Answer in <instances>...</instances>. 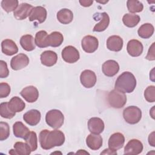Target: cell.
<instances>
[{
    "mask_svg": "<svg viewBox=\"0 0 155 155\" xmlns=\"http://www.w3.org/2000/svg\"><path fill=\"white\" fill-rule=\"evenodd\" d=\"M2 51L7 56H12L18 51V47L15 42L9 39H4L1 42Z\"/></svg>",
    "mask_w": 155,
    "mask_h": 155,
    "instance_id": "obj_21",
    "label": "cell"
},
{
    "mask_svg": "<svg viewBox=\"0 0 155 155\" xmlns=\"http://www.w3.org/2000/svg\"><path fill=\"white\" fill-rule=\"evenodd\" d=\"M56 17L58 21L61 24H68L73 21V13L68 8H62L57 13Z\"/></svg>",
    "mask_w": 155,
    "mask_h": 155,
    "instance_id": "obj_26",
    "label": "cell"
},
{
    "mask_svg": "<svg viewBox=\"0 0 155 155\" xmlns=\"http://www.w3.org/2000/svg\"><path fill=\"white\" fill-rule=\"evenodd\" d=\"M2 8L7 13L15 11L18 7V0H2L1 2Z\"/></svg>",
    "mask_w": 155,
    "mask_h": 155,
    "instance_id": "obj_36",
    "label": "cell"
},
{
    "mask_svg": "<svg viewBox=\"0 0 155 155\" xmlns=\"http://www.w3.org/2000/svg\"><path fill=\"white\" fill-rule=\"evenodd\" d=\"M41 117V114L40 111L35 109L28 111L23 116V119L24 121L31 126L36 125L39 122Z\"/></svg>",
    "mask_w": 155,
    "mask_h": 155,
    "instance_id": "obj_19",
    "label": "cell"
},
{
    "mask_svg": "<svg viewBox=\"0 0 155 155\" xmlns=\"http://www.w3.org/2000/svg\"><path fill=\"white\" fill-rule=\"evenodd\" d=\"M0 114L1 116L5 119H12L13 118L16 113L13 112L9 108L8 102H2L0 104Z\"/></svg>",
    "mask_w": 155,
    "mask_h": 155,
    "instance_id": "obj_35",
    "label": "cell"
},
{
    "mask_svg": "<svg viewBox=\"0 0 155 155\" xmlns=\"http://www.w3.org/2000/svg\"><path fill=\"white\" fill-rule=\"evenodd\" d=\"M25 142L29 145L31 151H35L38 148V139L35 131H30L24 139Z\"/></svg>",
    "mask_w": 155,
    "mask_h": 155,
    "instance_id": "obj_34",
    "label": "cell"
},
{
    "mask_svg": "<svg viewBox=\"0 0 155 155\" xmlns=\"http://www.w3.org/2000/svg\"><path fill=\"white\" fill-rule=\"evenodd\" d=\"M136 86V79L133 73L124 71L117 78L114 89L124 93H130L134 91Z\"/></svg>",
    "mask_w": 155,
    "mask_h": 155,
    "instance_id": "obj_2",
    "label": "cell"
},
{
    "mask_svg": "<svg viewBox=\"0 0 155 155\" xmlns=\"http://www.w3.org/2000/svg\"><path fill=\"white\" fill-rule=\"evenodd\" d=\"M41 62L42 65L47 67H52L58 61L57 54L51 50H46L41 54Z\"/></svg>",
    "mask_w": 155,
    "mask_h": 155,
    "instance_id": "obj_18",
    "label": "cell"
},
{
    "mask_svg": "<svg viewBox=\"0 0 155 155\" xmlns=\"http://www.w3.org/2000/svg\"><path fill=\"white\" fill-rule=\"evenodd\" d=\"M31 152L29 145L25 142H17L14 144V150L12 149L9 151L11 154L18 155H29Z\"/></svg>",
    "mask_w": 155,
    "mask_h": 155,
    "instance_id": "obj_23",
    "label": "cell"
},
{
    "mask_svg": "<svg viewBox=\"0 0 155 155\" xmlns=\"http://www.w3.org/2000/svg\"><path fill=\"white\" fill-rule=\"evenodd\" d=\"M65 135L60 130H42L39 136V140L43 150H50L54 147H59L65 142Z\"/></svg>",
    "mask_w": 155,
    "mask_h": 155,
    "instance_id": "obj_1",
    "label": "cell"
},
{
    "mask_svg": "<svg viewBox=\"0 0 155 155\" xmlns=\"http://www.w3.org/2000/svg\"><path fill=\"white\" fill-rule=\"evenodd\" d=\"M148 142L150 145L152 147H155V143H154V132H152L148 137Z\"/></svg>",
    "mask_w": 155,
    "mask_h": 155,
    "instance_id": "obj_43",
    "label": "cell"
},
{
    "mask_svg": "<svg viewBox=\"0 0 155 155\" xmlns=\"http://www.w3.org/2000/svg\"><path fill=\"white\" fill-rule=\"evenodd\" d=\"M48 34L44 30H41L36 33L35 38V44L39 48H45L48 47L47 42Z\"/></svg>",
    "mask_w": 155,
    "mask_h": 155,
    "instance_id": "obj_32",
    "label": "cell"
},
{
    "mask_svg": "<svg viewBox=\"0 0 155 155\" xmlns=\"http://www.w3.org/2000/svg\"><path fill=\"white\" fill-rule=\"evenodd\" d=\"M125 143V137L120 133H115L111 135L108 140V147L114 151L122 148Z\"/></svg>",
    "mask_w": 155,
    "mask_h": 155,
    "instance_id": "obj_12",
    "label": "cell"
},
{
    "mask_svg": "<svg viewBox=\"0 0 155 155\" xmlns=\"http://www.w3.org/2000/svg\"><path fill=\"white\" fill-rule=\"evenodd\" d=\"M102 70L105 76L108 77H113L118 73L119 70V65L114 60H108L103 64Z\"/></svg>",
    "mask_w": 155,
    "mask_h": 155,
    "instance_id": "obj_14",
    "label": "cell"
},
{
    "mask_svg": "<svg viewBox=\"0 0 155 155\" xmlns=\"http://www.w3.org/2000/svg\"><path fill=\"white\" fill-rule=\"evenodd\" d=\"M101 16V21L96 24L93 27V31L96 32H101L107 29L110 24V18L106 12H103L100 14Z\"/></svg>",
    "mask_w": 155,
    "mask_h": 155,
    "instance_id": "obj_30",
    "label": "cell"
},
{
    "mask_svg": "<svg viewBox=\"0 0 155 155\" xmlns=\"http://www.w3.org/2000/svg\"><path fill=\"white\" fill-rule=\"evenodd\" d=\"M144 97L146 101L149 102L155 101V87L154 85L148 86L144 91Z\"/></svg>",
    "mask_w": 155,
    "mask_h": 155,
    "instance_id": "obj_38",
    "label": "cell"
},
{
    "mask_svg": "<svg viewBox=\"0 0 155 155\" xmlns=\"http://www.w3.org/2000/svg\"><path fill=\"white\" fill-rule=\"evenodd\" d=\"M96 80L95 73L90 70H84L80 76V81L82 85L87 88L93 87L96 84Z\"/></svg>",
    "mask_w": 155,
    "mask_h": 155,
    "instance_id": "obj_8",
    "label": "cell"
},
{
    "mask_svg": "<svg viewBox=\"0 0 155 155\" xmlns=\"http://www.w3.org/2000/svg\"><path fill=\"white\" fill-rule=\"evenodd\" d=\"M154 26L150 23H145L142 24L138 29V35L143 39L150 38L154 33Z\"/></svg>",
    "mask_w": 155,
    "mask_h": 155,
    "instance_id": "obj_29",
    "label": "cell"
},
{
    "mask_svg": "<svg viewBox=\"0 0 155 155\" xmlns=\"http://www.w3.org/2000/svg\"><path fill=\"white\" fill-rule=\"evenodd\" d=\"M82 48L84 51L88 53L94 52L98 48V39L91 35H87L81 41Z\"/></svg>",
    "mask_w": 155,
    "mask_h": 155,
    "instance_id": "obj_7",
    "label": "cell"
},
{
    "mask_svg": "<svg viewBox=\"0 0 155 155\" xmlns=\"http://www.w3.org/2000/svg\"><path fill=\"white\" fill-rule=\"evenodd\" d=\"M123 39L117 35L110 36L107 41V48L113 51H119L123 47Z\"/></svg>",
    "mask_w": 155,
    "mask_h": 155,
    "instance_id": "obj_20",
    "label": "cell"
},
{
    "mask_svg": "<svg viewBox=\"0 0 155 155\" xmlns=\"http://www.w3.org/2000/svg\"><path fill=\"white\" fill-rule=\"evenodd\" d=\"M33 7L27 3H22L14 11V17L18 20H23L29 16Z\"/></svg>",
    "mask_w": 155,
    "mask_h": 155,
    "instance_id": "obj_17",
    "label": "cell"
},
{
    "mask_svg": "<svg viewBox=\"0 0 155 155\" xmlns=\"http://www.w3.org/2000/svg\"><path fill=\"white\" fill-rule=\"evenodd\" d=\"M29 64V58L24 53H19L16 56L13 57L10 61L11 68L13 70H19L25 67Z\"/></svg>",
    "mask_w": 155,
    "mask_h": 155,
    "instance_id": "obj_9",
    "label": "cell"
},
{
    "mask_svg": "<svg viewBox=\"0 0 155 155\" xmlns=\"http://www.w3.org/2000/svg\"><path fill=\"white\" fill-rule=\"evenodd\" d=\"M128 10L130 13H139L142 11L143 8V4L137 0H128L127 2Z\"/></svg>",
    "mask_w": 155,
    "mask_h": 155,
    "instance_id": "obj_33",
    "label": "cell"
},
{
    "mask_svg": "<svg viewBox=\"0 0 155 155\" xmlns=\"http://www.w3.org/2000/svg\"><path fill=\"white\" fill-rule=\"evenodd\" d=\"M143 144L138 139H133L128 141L124 148L125 154H139L143 150Z\"/></svg>",
    "mask_w": 155,
    "mask_h": 155,
    "instance_id": "obj_10",
    "label": "cell"
},
{
    "mask_svg": "<svg viewBox=\"0 0 155 155\" xmlns=\"http://www.w3.org/2000/svg\"><path fill=\"white\" fill-rule=\"evenodd\" d=\"M10 87L5 82H1L0 84V97L4 98L7 97L10 93Z\"/></svg>",
    "mask_w": 155,
    "mask_h": 155,
    "instance_id": "obj_39",
    "label": "cell"
},
{
    "mask_svg": "<svg viewBox=\"0 0 155 155\" xmlns=\"http://www.w3.org/2000/svg\"><path fill=\"white\" fill-rule=\"evenodd\" d=\"M10 136V127L7 122H0V140L7 139Z\"/></svg>",
    "mask_w": 155,
    "mask_h": 155,
    "instance_id": "obj_37",
    "label": "cell"
},
{
    "mask_svg": "<svg viewBox=\"0 0 155 155\" xmlns=\"http://www.w3.org/2000/svg\"><path fill=\"white\" fill-rule=\"evenodd\" d=\"M101 154H117V152L116 151L113 150L109 148L105 149L102 152H101Z\"/></svg>",
    "mask_w": 155,
    "mask_h": 155,
    "instance_id": "obj_44",
    "label": "cell"
},
{
    "mask_svg": "<svg viewBox=\"0 0 155 155\" xmlns=\"http://www.w3.org/2000/svg\"><path fill=\"white\" fill-rule=\"evenodd\" d=\"M64 41L62 34L59 31H53L47 36V42L48 46L52 47H59Z\"/></svg>",
    "mask_w": 155,
    "mask_h": 155,
    "instance_id": "obj_24",
    "label": "cell"
},
{
    "mask_svg": "<svg viewBox=\"0 0 155 155\" xmlns=\"http://www.w3.org/2000/svg\"><path fill=\"white\" fill-rule=\"evenodd\" d=\"M13 134L15 137L21 139H25L30 132L29 129L20 121L16 122L13 125Z\"/></svg>",
    "mask_w": 155,
    "mask_h": 155,
    "instance_id": "obj_25",
    "label": "cell"
},
{
    "mask_svg": "<svg viewBox=\"0 0 155 155\" xmlns=\"http://www.w3.org/2000/svg\"><path fill=\"white\" fill-rule=\"evenodd\" d=\"M20 44L22 48L27 51H31L35 49L36 44L34 38L30 35H25L20 39Z\"/></svg>",
    "mask_w": 155,
    "mask_h": 155,
    "instance_id": "obj_28",
    "label": "cell"
},
{
    "mask_svg": "<svg viewBox=\"0 0 155 155\" xmlns=\"http://www.w3.org/2000/svg\"><path fill=\"white\" fill-rule=\"evenodd\" d=\"M124 120L130 124L138 123L142 118V111L136 106H129L123 111Z\"/></svg>",
    "mask_w": 155,
    "mask_h": 155,
    "instance_id": "obj_5",
    "label": "cell"
},
{
    "mask_svg": "<svg viewBox=\"0 0 155 155\" xmlns=\"http://www.w3.org/2000/svg\"><path fill=\"white\" fill-rule=\"evenodd\" d=\"M45 121L47 124L50 127L58 129L61 128L64 124V116L60 110L53 109L46 113Z\"/></svg>",
    "mask_w": 155,
    "mask_h": 155,
    "instance_id": "obj_3",
    "label": "cell"
},
{
    "mask_svg": "<svg viewBox=\"0 0 155 155\" xmlns=\"http://www.w3.org/2000/svg\"><path fill=\"white\" fill-rule=\"evenodd\" d=\"M20 94L27 102L33 103L38 99L39 91L35 87L30 85L23 88L20 92Z\"/></svg>",
    "mask_w": 155,
    "mask_h": 155,
    "instance_id": "obj_11",
    "label": "cell"
},
{
    "mask_svg": "<svg viewBox=\"0 0 155 155\" xmlns=\"http://www.w3.org/2000/svg\"><path fill=\"white\" fill-rule=\"evenodd\" d=\"M61 55L63 60L69 64L74 63L80 58L79 51L74 47L71 45L65 47L62 50Z\"/></svg>",
    "mask_w": 155,
    "mask_h": 155,
    "instance_id": "obj_6",
    "label": "cell"
},
{
    "mask_svg": "<svg viewBox=\"0 0 155 155\" xmlns=\"http://www.w3.org/2000/svg\"><path fill=\"white\" fill-rule=\"evenodd\" d=\"M10 109L14 113L22 111L25 107V104L19 97L14 96L8 102Z\"/></svg>",
    "mask_w": 155,
    "mask_h": 155,
    "instance_id": "obj_27",
    "label": "cell"
},
{
    "mask_svg": "<svg viewBox=\"0 0 155 155\" xmlns=\"http://www.w3.org/2000/svg\"><path fill=\"white\" fill-rule=\"evenodd\" d=\"M103 140L99 134L91 133L86 138L87 145L92 150H97L102 145Z\"/></svg>",
    "mask_w": 155,
    "mask_h": 155,
    "instance_id": "obj_22",
    "label": "cell"
},
{
    "mask_svg": "<svg viewBox=\"0 0 155 155\" xmlns=\"http://www.w3.org/2000/svg\"><path fill=\"white\" fill-rule=\"evenodd\" d=\"M9 74V71L7 68V63L2 61H0V78H5L8 77Z\"/></svg>",
    "mask_w": 155,
    "mask_h": 155,
    "instance_id": "obj_40",
    "label": "cell"
},
{
    "mask_svg": "<svg viewBox=\"0 0 155 155\" xmlns=\"http://www.w3.org/2000/svg\"><path fill=\"white\" fill-rule=\"evenodd\" d=\"M79 2L82 6L85 7L91 6L93 2V1L91 0H82V1L80 0Z\"/></svg>",
    "mask_w": 155,
    "mask_h": 155,
    "instance_id": "obj_42",
    "label": "cell"
},
{
    "mask_svg": "<svg viewBox=\"0 0 155 155\" xmlns=\"http://www.w3.org/2000/svg\"><path fill=\"white\" fill-rule=\"evenodd\" d=\"M47 12L46 9L42 6H37L33 8L30 15L29 20L34 21L36 20L39 23H43L47 18Z\"/></svg>",
    "mask_w": 155,
    "mask_h": 155,
    "instance_id": "obj_13",
    "label": "cell"
},
{
    "mask_svg": "<svg viewBox=\"0 0 155 155\" xmlns=\"http://www.w3.org/2000/svg\"><path fill=\"white\" fill-rule=\"evenodd\" d=\"M142 44L137 39H131L128 41L127 46L128 53L133 57L139 56L143 52Z\"/></svg>",
    "mask_w": 155,
    "mask_h": 155,
    "instance_id": "obj_15",
    "label": "cell"
},
{
    "mask_svg": "<svg viewBox=\"0 0 155 155\" xmlns=\"http://www.w3.org/2000/svg\"><path fill=\"white\" fill-rule=\"evenodd\" d=\"M104 123L99 117H91L88 121V128L91 133L99 134L104 130Z\"/></svg>",
    "mask_w": 155,
    "mask_h": 155,
    "instance_id": "obj_16",
    "label": "cell"
},
{
    "mask_svg": "<svg viewBox=\"0 0 155 155\" xmlns=\"http://www.w3.org/2000/svg\"><path fill=\"white\" fill-rule=\"evenodd\" d=\"M146 59L149 61H154L155 59L154 55V42L152 44V45L149 48L147 55L146 56Z\"/></svg>",
    "mask_w": 155,
    "mask_h": 155,
    "instance_id": "obj_41",
    "label": "cell"
},
{
    "mask_svg": "<svg viewBox=\"0 0 155 155\" xmlns=\"http://www.w3.org/2000/svg\"><path fill=\"white\" fill-rule=\"evenodd\" d=\"M107 101L111 107L121 108L126 104L127 96L124 93L114 89L109 92Z\"/></svg>",
    "mask_w": 155,
    "mask_h": 155,
    "instance_id": "obj_4",
    "label": "cell"
},
{
    "mask_svg": "<svg viewBox=\"0 0 155 155\" xmlns=\"http://www.w3.org/2000/svg\"><path fill=\"white\" fill-rule=\"evenodd\" d=\"M140 20V19L139 15L131 13H126L122 18V21L124 25L130 28L136 27Z\"/></svg>",
    "mask_w": 155,
    "mask_h": 155,
    "instance_id": "obj_31",
    "label": "cell"
}]
</instances>
